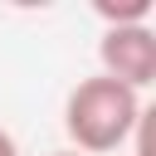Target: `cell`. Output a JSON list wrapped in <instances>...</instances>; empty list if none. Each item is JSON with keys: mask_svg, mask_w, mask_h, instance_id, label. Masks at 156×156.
I'll return each instance as SVG.
<instances>
[{"mask_svg": "<svg viewBox=\"0 0 156 156\" xmlns=\"http://www.w3.org/2000/svg\"><path fill=\"white\" fill-rule=\"evenodd\" d=\"M146 122V107H141V93L122 88L117 78H83L73 83L68 102H63V132L73 141V151L83 156H107V151H122Z\"/></svg>", "mask_w": 156, "mask_h": 156, "instance_id": "obj_1", "label": "cell"}, {"mask_svg": "<svg viewBox=\"0 0 156 156\" xmlns=\"http://www.w3.org/2000/svg\"><path fill=\"white\" fill-rule=\"evenodd\" d=\"M98 58H102V78H117V83L132 88V93L151 88V83H156V34H151V24L102 29Z\"/></svg>", "mask_w": 156, "mask_h": 156, "instance_id": "obj_2", "label": "cell"}, {"mask_svg": "<svg viewBox=\"0 0 156 156\" xmlns=\"http://www.w3.org/2000/svg\"><path fill=\"white\" fill-rule=\"evenodd\" d=\"M93 10H98V20H102L107 29H127V24H151V0H122V5H112V0H98Z\"/></svg>", "mask_w": 156, "mask_h": 156, "instance_id": "obj_3", "label": "cell"}, {"mask_svg": "<svg viewBox=\"0 0 156 156\" xmlns=\"http://www.w3.org/2000/svg\"><path fill=\"white\" fill-rule=\"evenodd\" d=\"M0 156H20V146H15V136L0 127Z\"/></svg>", "mask_w": 156, "mask_h": 156, "instance_id": "obj_4", "label": "cell"}, {"mask_svg": "<svg viewBox=\"0 0 156 156\" xmlns=\"http://www.w3.org/2000/svg\"><path fill=\"white\" fill-rule=\"evenodd\" d=\"M132 156H151V146H146V141H136V151H132Z\"/></svg>", "mask_w": 156, "mask_h": 156, "instance_id": "obj_5", "label": "cell"}, {"mask_svg": "<svg viewBox=\"0 0 156 156\" xmlns=\"http://www.w3.org/2000/svg\"><path fill=\"white\" fill-rule=\"evenodd\" d=\"M54 156H83V151H54Z\"/></svg>", "mask_w": 156, "mask_h": 156, "instance_id": "obj_6", "label": "cell"}]
</instances>
